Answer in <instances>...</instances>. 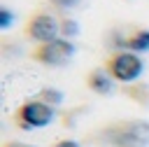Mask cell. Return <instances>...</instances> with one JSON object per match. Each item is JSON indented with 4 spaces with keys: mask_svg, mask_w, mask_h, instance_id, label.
<instances>
[{
    "mask_svg": "<svg viewBox=\"0 0 149 147\" xmlns=\"http://www.w3.org/2000/svg\"><path fill=\"white\" fill-rule=\"evenodd\" d=\"M37 98H40V100H44L47 105L56 107V105H61V103H63V91H61V89H51V86H44V89L37 93Z\"/></svg>",
    "mask_w": 149,
    "mask_h": 147,
    "instance_id": "obj_8",
    "label": "cell"
},
{
    "mask_svg": "<svg viewBox=\"0 0 149 147\" xmlns=\"http://www.w3.org/2000/svg\"><path fill=\"white\" fill-rule=\"evenodd\" d=\"M79 2H81V0H49V5H54V7H56V9H61V12L74 9Z\"/></svg>",
    "mask_w": 149,
    "mask_h": 147,
    "instance_id": "obj_11",
    "label": "cell"
},
{
    "mask_svg": "<svg viewBox=\"0 0 149 147\" xmlns=\"http://www.w3.org/2000/svg\"><path fill=\"white\" fill-rule=\"evenodd\" d=\"M121 44L126 51H133V54L149 51V28H137V30L128 33V37L121 40Z\"/></svg>",
    "mask_w": 149,
    "mask_h": 147,
    "instance_id": "obj_7",
    "label": "cell"
},
{
    "mask_svg": "<svg viewBox=\"0 0 149 147\" xmlns=\"http://www.w3.org/2000/svg\"><path fill=\"white\" fill-rule=\"evenodd\" d=\"M105 70L112 75L114 82H121V84H133L142 77L144 72V61L140 54H133V51H114L107 61H105Z\"/></svg>",
    "mask_w": 149,
    "mask_h": 147,
    "instance_id": "obj_2",
    "label": "cell"
},
{
    "mask_svg": "<svg viewBox=\"0 0 149 147\" xmlns=\"http://www.w3.org/2000/svg\"><path fill=\"white\" fill-rule=\"evenodd\" d=\"M77 35H79V23H77L74 19H70V16L61 19V37L72 40V37H77Z\"/></svg>",
    "mask_w": 149,
    "mask_h": 147,
    "instance_id": "obj_9",
    "label": "cell"
},
{
    "mask_svg": "<svg viewBox=\"0 0 149 147\" xmlns=\"http://www.w3.org/2000/svg\"><path fill=\"white\" fill-rule=\"evenodd\" d=\"M98 138L112 147H149V121L147 119H119L105 126Z\"/></svg>",
    "mask_w": 149,
    "mask_h": 147,
    "instance_id": "obj_1",
    "label": "cell"
},
{
    "mask_svg": "<svg viewBox=\"0 0 149 147\" xmlns=\"http://www.w3.org/2000/svg\"><path fill=\"white\" fill-rule=\"evenodd\" d=\"M51 147H81V142H77V140H70V138H63V140H56Z\"/></svg>",
    "mask_w": 149,
    "mask_h": 147,
    "instance_id": "obj_12",
    "label": "cell"
},
{
    "mask_svg": "<svg viewBox=\"0 0 149 147\" xmlns=\"http://www.w3.org/2000/svg\"><path fill=\"white\" fill-rule=\"evenodd\" d=\"M14 23V14L9 7H0V30H7Z\"/></svg>",
    "mask_w": 149,
    "mask_h": 147,
    "instance_id": "obj_10",
    "label": "cell"
},
{
    "mask_svg": "<svg viewBox=\"0 0 149 147\" xmlns=\"http://www.w3.org/2000/svg\"><path fill=\"white\" fill-rule=\"evenodd\" d=\"M23 35L37 44L42 42H51L56 37H61V19L51 16L44 9H37L28 16V21L23 23Z\"/></svg>",
    "mask_w": 149,
    "mask_h": 147,
    "instance_id": "obj_5",
    "label": "cell"
},
{
    "mask_svg": "<svg viewBox=\"0 0 149 147\" xmlns=\"http://www.w3.org/2000/svg\"><path fill=\"white\" fill-rule=\"evenodd\" d=\"M56 119V110L51 105H47L40 98H30L26 103H21L14 112V121L21 131H35V128H44Z\"/></svg>",
    "mask_w": 149,
    "mask_h": 147,
    "instance_id": "obj_4",
    "label": "cell"
},
{
    "mask_svg": "<svg viewBox=\"0 0 149 147\" xmlns=\"http://www.w3.org/2000/svg\"><path fill=\"white\" fill-rule=\"evenodd\" d=\"M77 54V47L72 40L65 37H56L51 42H42L35 44V49L30 51V58L40 65H49V68H61L65 63H70Z\"/></svg>",
    "mask_w": 149,
    "mask_h": 147,
    "instance_id": "obj_3",
    "label": "cell"
},
{
    "mask_svg": "<svg viewBox=\"0 0 149 147\" xmlns=\"http://www.w3.org/2000/svg\"><path fill=\"white\" fill-rule=\"evenodd\" d=\"M2 147H33V145H26V142H5Z\"/></svg>",
    "mask_w": 149,
    "mask_h": 147,
    "instance_id": "obj_13",
    "label": "cell"
},
{
    "mask_svg": "<svg viewBox=\"0 0 149 147\" xmlns=\"http://www.w3.org/2000/svg\"><path fill=\"white\" fill-rule=\"evenodd\" d=\"M86 86H88L93 93H98V96H109V93L114 91V79H112V75L105 70V65H102V68H93V70L86 75Z\"/></svg>",
    "mask_w": 149,
    "mask_h": 147,
    "instance_id": "obj_6",
    "label": "cell"
}]
</instances>
